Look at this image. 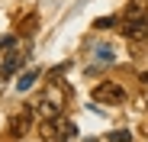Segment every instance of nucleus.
Wrapping results in <instances>:
<instances>
[{
  "mask_svg": "<svg viewBox=\"0 0 148 142\" xmlns=\"http://www.w3.org/2000/svg\"><path fill=\"white\" fill-rule=\"evenodd\" d=\"M10 45H13V36H7V39H0V52H3V49H10Z\"/></svg>",
  "mask_w": 148,
  "mask_h": 142,
  "instance_id": "12",
  "label": "nucleus"
},
{
  "mask_svg": "<svg viewBox=\"0 0 148 142\" xmlns=\"http://www.w3.org/2000/svg\"><path fill=\"white\" fill-rule=\"evenodd\" d=\"M110 142H132V136L126 129H116V132H110Z\"/></svg>",
  "mask_w": 148,
  "mask_h": 142,
  "instance_id": "11",
  "label": "nucleus"
},
{
  "mask_svg": "<svg viewBox=\"0 0 148 142\" xmlns=\"http://www.w3.org/2000/svg\"><path fill=\"white\" fill-rule=\"evenodd\" d=\"M142 81H145V84H148V71H145V78H142Z\"/></svg>",
  "mask_w": 148,
  "mask_h": 142,
  "instance_id": "13",
  "label": "nucleus"
},
{
  "mask_svg": "<svg viewBox=\"0 0 148 142\" xmlns=\"http://www.w3.org/2000/svg\"><path fill=\"white\" fill-rule=\"evenodd\" d=\"M93 100L97 103H122L126 100V90H122L119 84H113V81H106V84L93 87Z\"/></svg>",
  "mask_w": 148,
  "mask_h": 142,
  "instance_id": "2",
  "label": "nucleus"
},
{
  "mask_svg": "<svg viewBox=\"0 0 148 142\" xmlns=\"http://www.w3.org/2000/svg\"><path fill=\"white\" fill-rule=\"evenodd\" d=\"M58 126H61V139H64V142L77 139V126H74L71 120H61V116H58Z\"/></svg>",
  "mask_w": 148,
  "mask_h": 142,
  "instance_id": "7",
  "label": "nucleus"
},
{
  "mask_svg": "<svg viewBox=\"0 0 148 142\" xmlns=\"http://www.w3.org/2000/svg\"><path fill=\"white\" fill-rule=\"evenodd\" d=\"M97 58H100V61H113V49H110V45H100V49H97Z\"/></svg>",
  "mask_w": 148,
  "mask_h": 142,
  "instance_id": "10",
  "label": "nucleus"
},
{
  "mask_svg": "<svg viewBox=\"0 0 148 142\" xmlns=\"http://www.w3.org/2000/svg\"><path fill=\"white\" fill-rule=\"evenodd\" d=\"M113 26H116V16H100L93 23V29H113Z\"/></svg>",
  "mask_w": 148,
  "mask_h": 142,
  "instance_id": "9",
  "label": "nucleus"
},
{
  "mask_svg": "<svg viewBox=\"0 0 148 142\" xmlns=\"http://www.w3.org/2000/svg\"><path fill=\"white\" fill-rule=\"evenodd\" d=\"M119 32L126 39H132V42H142V39H148V19H122Z\"/></svg>",
  "mask_w": 148,
  "mask_h": 142,
  "instance_id": "4",
  "label": "nucleus"
},
{
  "mask_svg": "<svg viewBox=\"0 0 148 142\" xmlns=\"http://www.w3.org/2000/svg\"><path fill=\"white\" fill-rule=\"evenodd\" d=\"M32 120H36V107H19V110H16V113L10 116V123H7L10 136H13V139H23V136L29 132Z\"/></svg>",
  "mask_w": 148,
  "mask_h": 142,
  "instance_id": "1",
  "label": "nucleus"
},
{
  "mask_svg": "<svg viewBox=\"0 0 148 142\" xmlns=\"http://www.w3.org/2000/svg\"><path fill=\"white\" fill-rule=\"evenodd\" d=\"M36 78H39V71H23V74H19V81H16V87H19V90H29Z\"/></svg>",
  "mask_w": 148,
  "mask_h": 142,
  "instance_id": "8",
  "label": "nucleus"
},
{
  "mask_svg": "<svg viewBox=\"0 0 148 142\" xmlns=\"http://www.w3.org/2000/svg\"><path fill=\"white\" fill-rule=\"evenodd\" d=\"M23 65H26V55H23V52H10V55H7V61L0 65V78H3V81H10L16 71L23 68Z\"/></svg>",
  "mask_w": 148,
  "mask_h": 142,
  "instance_id": "5",
  "label": "nucleus"
},
{
  "mask_svg": "<svg viewBox=\"0 0 148 142\" xmlns=\"http://www.w3.org/2000/svg\"><path fill=\"white\" fill-rule=\"evenodd\" d=\"M122 19H148V0H129L122 10Z\"/></svg>",
  "mask_w": 148,
  "mask_h": 142,
  "instance_id": "6",
  "label": "nucleus"
},
{
  "mask_svg": "<svg viewBox=\"0 0 148 142\" xmlns=\"http://www.w3.org/2000/svg\"><path fill=\"white\" fill-rule=\"evenodd\" d=\"M36 107H39L45 116H61V94H55V84L42 94V100H39Z\"/></svg>",
  "mask_w": 148,
  "mask_h": 142,
  "instance_id": "3",
  "label": "nucleus"
}]
</instances>
